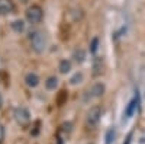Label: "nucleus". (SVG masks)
<instances>
[{"label":"nucleus","mask_w":145,"mask_h":144,"mask_svg":"<svg viewBox=\"0 0 145 144\" xmlns=\"http://www.w3.org/2000/svg\"><path fill=\"white\" fill-rule=\"evenodd\" d=\"M99 44H100V41H99L97 37H94V38L90 41V53H91L93 55H96V53H97V50H99Z\"/></svg>","instance_id":"nucleus-17"},{"label":"nucleus","mask_w":145,"mask_h":144,"mask_svg":"<svg viewBox=\"0 0 145 144\" xmlns=\"http://www.w3.org/2000/svg\"><path fill=\"white\" fill-rule=\"evenodd\" d=\"M15 12V3L13 0H0V15L7 16Z\"/></svg>","instance_id":"nucleus-6"},{"label":"nucleus","mask_w":145,"mask_h":144,"mask_svg":"<svg viewBox=\"0 0 145 144\" xmlns=\"http://www.w3.org/2000/svg\"><path fill=\"white\" fill-rule=\"evenodd\" d=\"M58 77L57 76H50V77H46V80L44 82L45 83V87L48 90H55L58 87Z\"/></svg>","instance_id":"nucleus-12"},{"label":"nucleus","mask_w":145,"mask_h":144,"mask_svg":"<svg viewBox=\"0 0 145 144\" xmlns=\"http://www.w3.org/2000/svg\"><path fill=\"white\" fill-rule=\"evenodd\" d=\"M86 57H87V54L83 48H76L74 53H72V58H74V61L77 64H83L84 61H86Z\"/></svg>","instance_id":"nucleus-10"},{"label":"nucleus","mask_w":145,"mask_h":144,"mask_svg":"<svg viewBox=\"0 0 145 144\" xmlns=\"http://www.w3.org/2000/svg\"><path fill=\"white\" fill-rule=\"evenodd\" d=\"M138 103H139L138 96H135L134 99H131V101H129V103L126 105L125 111H123V118H125V119H129V118L134 116V114H135L137 109H138Z\"/></svg>","instance_id":"nucleus-5"},{"label":"nucleus","mask_w":145,"mask_h":144,"mask_svg":"<svg viewBox=\"0 0 145 144\" xmlns=\"http://www.w3.org/2000/svg\"><path fill=\"white\" fill-rule=\"evenodd\" d=\"M23 80H25V85L28 87H31V89H35L36 86L39 85V76L36 74L35 71H29V73H26Z\"/></svg>","instance_id":"nucleus-7"},{"label":"nucleus","mask_w":145,"mask_h":144,"mask_svg":"<svg viewBox=\"0 0 145 144\" xmlns=\"http://www.w3.org/2000/svg\"><path fill=\"white\" fill-rule=\"evenodd\" d=\"M105 92H106L105 83L97 82V83H94V85L91 86V89H90V98H102V96L105 95Z\"/></svg>","instance_id":"nucleus-8"},{"label":"nucleus","mask_w":145,"mask_h":144,"mask_svg":"<svg viewBox=\"0 0 145 144\" xmlns=\"http://www.w3.org/2000/svg\"><path fill=\"white\" fill-rule=\"evenodd\" d=\"M70 15L72 16V20L77 22V20H81V19H83L84 12H83V9H80V7H74V9L70 10Z\"/></svg>","instance_id":"nucleus-14"},{"label":"nucleus","mask_w":145,"mask_h":144,"mask_svg":"<svg viewBox=\"0 0 145 144\" xmlns=\"http://www.w3.org/2000/svg\"><path fill=\"white\" fill-rule=\"evenodd\" d=\"M115 138H116V130L115 128H109L107 133H106V137H105V140H106L105 143L106 144H113Z\"/></svg>","instance_id":"nucleus-15"},{"label":"nucleus","mask_w":145,"mask_h":144,"mask_svg":"<svg viewBox=\"0 0 145 144\" xmlns=\"http://www.w3.org/2000/svg\"><path fill=\"white\" fill-rule=\"evenodd\" d=\"M29 44H31V48L35 51V53H44L48 47V39H46V35L42 32V31H38L35 29L29 34Z\"/></svg>","instance_id":"nucleus-1"},{"label":"nucleus","mask_w":145,"mask_h":144,"mask_svg":"<svg viewBox=\"0 0 145 144\" xmlns=\"http://www.w3.org/2000/svg\"><path fill=\"white\" fill-rule=\"evenodd\" d=\"M93 70H94V74L97 76L103 71V60L100 57H96L94 58V63H93Z\"/></svg>","instance_id":"nucleus-13"},{"label":"nucleus","mask_w":145,"mask_h":144,"mask_svg":"<svg viewBox=\"0 0 145 144\" xmlns=\"http://www.w3.org/2000/svg\"><path fill=\"white\" fill-rule=\"evenodd\" d=\"M25 18L29 23L36 25V23H41L44 19V9L39 5H32L26 9L25 12Z\"/></svg>","instance_id":"nucleus-2"},{"label":"nucleus","mask_w":145,"mask_h":144,"mask_svg":"<svg viewBox=\"0 0 145 144\" xmlns=\"http://www.w3.org/2000/svg\"><path fill=\"white\" fill-rule=\"evenodd\" d=\"M25 20H22V19H15L13 22L10 23V28H12V31L13 32H16V34H22L23 31H25Z\"/></svg>","instance_id":"nucleus-11"},{"label":"nucleus","mask_w":145,"mask_h":144,"mask_svg":"<svg viewBox=\"0 0 145 144\" xmlns=\"http://www.w3.org/2000/svg\"><path fill=\"white\" fill-rule=\"evenodd\" d=\"M39 125H41V122H35L33 131H31V134H32V135H36V134L39 133Z\"/></svg>","instance_id":"nucleus-19"},{"label":"nucleus","mask_w":145,"mask_h":144,"mask_svg":"<svg viewBox=\"0 0 145 144\" xmlns=\"http://www.w3.org/2000/svg\"><path fill=\"white\" fill-rule=\"evenodd\" d=\"M100 118H102V108L99 105L91 106L86 115V125L89 128H96L100 122Z\"/></svg>","instance_id":"nucleus-4"},{"label":"nucleus","mask_w":145,"mask_h":144,"mask_svg":"<svg viewBox=\"0 0 145 144\" xmlns=\"http://www.w3.org/2000/svg\"><path fill=\"white\" fill-rule=\"evenodd\" d=\"M5 141V125H0V144Z\"/></svg>","instance_id":"nucleus-18"},{"label":"nucleus","mask_w":145,"mask_h":144,"mask_svg":"<svg viewBox=\"0 0 145 144\" xmlns=\"http://www.w3.org/2000/svg\"><path fill=\"white\" fill-rule=\"evenodd\" d=\"M58 70H59L61 74H68L70 71L72 70V63L70 61L68 58H63L61 61H59V64H58Z\"/></svg>","instance_id":"nucleus-9"},{"label":"nucleus","mask_w":145,"mask_h":144,"mask_svg":"<svg viewBox=\"0 0 145 144\" xmlns=\"http://www.w3.org/2000/svg\"><path fill=\"white\" fill-rule=\"evenodd\" d=\"M83 79H84L83 73H81V71H77V73H74V74L71 76L70 83H71V85H78V83H81V82H83Z\"/></svg>","instance_id":"nucleus-16"},{"label":"nucleus","mask_w":145,"mask_h":144,"mask_svg":"<svg viewBox=\"0 0 145 144\" xmlns=\"http://www.w3.org/2000/svg\"><path fill=\"white\" fill-rule=\"evenodd\" d=\"M13 118L19 127H28L31 124V112L25 106H18L13 111Z\"/></svg>","instance_id":"nucleus-3"}]
</instances>
